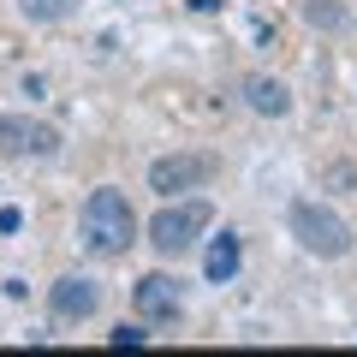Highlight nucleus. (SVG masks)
I'll return each mask as SVG.
<instances>
[{"mask_svg":"<svg viewBox=\"0 0 357 357\" xmlns=\"http://www.w3.org/2000/svg\"><path fill=\"white\" fill-rule=\"evenodd\" d=\"M77 244L89 256H102V262H114V256H126L137 244V215H131L126 191H114V185L89 191L84 215H77Z\"/></svg>","mask_w":357,"mask_h":357,"instance_id":"nucleus-1","label":"nucleus"},{"mask_svg":"<svg viewBox=\"0 0 357 357\" xmlns=\"http://www.w3.org/2000/svg\"><path fill=\"white\" fill-rule=\"evenodd\" d=\"M286 227H292V238L304 244L310 256H328V262H340L345 250H351V227H345L340 215H333L328 203H310V197H298V203H286Z\"/></svg>","mask_w":357,"mask_h":357,"instance_id":"nucleus-2","label":"nucleus"},{"mask_svg":"<svg viewBox=\"0 0 357 357\" xmlns=\"http://www.w3.org/2000/svg\"><path fill=\"white\" fill-rule=\"evenodd\" d=\"M208 220H215V203H208V197H178V203H167L161 215L149 220V244L161 256H185L197 238H203Z\"/></svg>","mask_w":357,"mask_h":357,"instance_id":"nucleus-3","label":"nucleus"},{"mask_svg":"<svg viewBox=\"0 0 357 357\" xmlns=\"http://www.w3.org/2000/svg\"><path fill=\"white\" fill-rule=\"evenodd\" d=\"M215 173H220V155H208V149H178V155H161V161L149 167V191H155V197H185V191H203Z\"/></svg>","mask_w":357,"mask_h":357,"instance_id":"nucleus-4","label":"nucleus"},{"mask_svg":"<svg viewBox=\"0 0 357 357\" xmlns=\"http://www.w3.org/2000/svg\"><path fill=\"white\" fill-rule=\"evenodd\" d=\"M131 310L143 316V328H161V321H178L185 316V286L173 274H143L131 286Z\"/></svg>","mask_w":357,"mask_h":357,"instance_id":"nucleus-5","label":"nucleus"},{"mask_svg":"<svg viewBox=\"0 0 357 357\" xmlns=\"http://www.w3.org/2000/svg\"><path fill=\"white\" fill-rule=\"evenodd\" d=\"M0 155H60V131L42 119L0 114Z\"/></svg>","mask_w":357,"mask_h":357,"instance_id":"nucleus-6","label":"nucleus"},{"mask_svg":"<svg viewBox=\"0 0 357 357\" xmlns=\"http://www.w3.org/2000/svg\"><path fill=\"white\" fill-rule=\"evenodd\" d=\"M48 310H54L60 321H84V316L102 310V286L89 280V274H66V280L48 286Z\"/></svg>","mask_w":357,"mask_h":357,"instance_id":"nucleus-7","label":"nucleus"},{"mask_svg":"<svg viewBox=\"0 0 357 357\" xmlns=\"http://www.w3.org/2000/svg\"><path fill=\"white\" fill-rule=\"evenodd\" d=\"M238 96H244V107H250V114H262V119H286V114H292V89H286L280 77L250 72V77L238 84Z\"/></svg>","mask_w":357,"mask_h":357,"instance_id":"nucleus-8","label":"nucleus"},{"mask_svg":"<svg viewBox=\"0 0 357 357\" xmlns=\"http://www.w3.org/2000/svg\"><path fill=\"white\" fill-rule=\"evenodd\" d=\"M238 256H244V244H238V232H220V238H208V250H203V274L208 280H232L238 274Z\"/></svg>","mask_w":357,"mask_h":357,"instance_id":"nucleus-9","label":"nucleus"},{"mask_svg":"<svg viewBox=\"0 0 357 357\" xmlns=\"http://www.w3.org/2000/svg\"><path fill=\"white\" fill-rule=\"evenodd\" d=\"M77 6H84V0H18V13H24L30 24H66Z\"/></svg>","mask_w":357,"mask_h":357,"instance_id":"nucleus-10","label":"nucleus"},{"mask_svg":"<svg viewBox=\"0 0 357 357\" xmlns=\"http://www.w3.org/2000/svg\"><path fill=\"white\" fill-rule=\"evenodd\" d=\"M310 24H321V30H351V13H345V6H328V0H316V6H310Z\"/></svg>","mask_w":357,"mask_h":357,"instance_id":"nucleus-11","label":"nucleus"},{"mask_svg":"<svg viewBox=\"0 0 357 357\" xmlns=\"http://www.w3.org/2000/svg\"><path fill=\"white\" fill-rule=\"evenodd\" d=\"M107 340H114V345H119V351H131V345H149V333H143V328H137V321H119V328H114V333H107Z\"/></svg>","mask_w":357,"mask_h":357,"instance_id":"nucleus-12","label":"nucleus"}]
</instances>
